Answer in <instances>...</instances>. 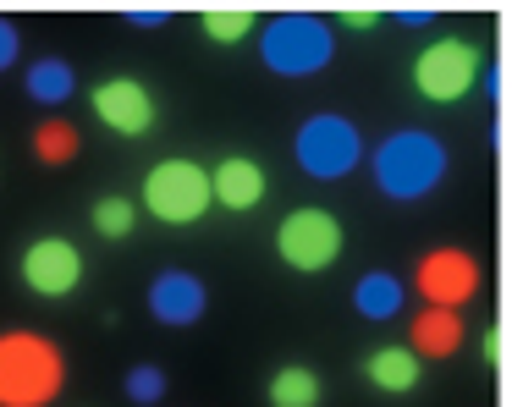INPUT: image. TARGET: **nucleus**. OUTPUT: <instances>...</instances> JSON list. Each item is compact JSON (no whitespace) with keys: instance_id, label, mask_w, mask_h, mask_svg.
I'll list each match as a JSON object with an SVG mask.
<instances>
[{"instance_id":"f257e3e1","label":"nucleus","mask_w":512,"mask_h":407,"mask_svg":"<svg viewBox=\"0 0 512 407\" xmlns=\"http://www.w3.org/2000/svg\"><path fill=\"white\" fill-rule=\"evenodd\" d=\"M67 385V358L39 330L0 336V407H50Z\"/></svg>"},{"instance_id":"f03ea898","label":"nucleus","mask_w":512,"mask_h":407,"mask_svg":"<svg viewBox=\"0 0 512 407\" xmlns=\"http://www.w3.org/2000/svg\"><path fill=\"white\" fill-rule=\"evenodd\" d=\"M369 171H375V187L386 198H397V204H419V198L435 193L441 176L452 171V154H446V143L430 138V132L402 127L369 154Z\"/></svg>"},{"instance_id":"7ed1b4c3","label":"nucleus","mask_w":512,"mask_h":407,"mask_svg":"<svg viewBox=\"0 0 512 407\" xmlns=\"http://www.w3.org/2000/svg\"><path fill=\"white\" fill-rule=\"evenodd\" d=\"M336 55V39L314 11H281L265 22V39H259V61L276 77H309L325 72Z\"/></svg>"},{"instance_id":"20e7f679","label":"nucleus","mask_w":512,"mask_h":407,"mask_svg":"<svg viewBox=\"0 0 512 407\" xmlns=\"http://www.w3.org/2000/svg\"><path fill=\"white\" fill-rule=\"evenodd\" d=\"M210 171L199 160H160L144 176V209L160 226H193L210 215Z\"/></svg>"},{"instance_id":"39448f33","label":"nucleus","mask_w":512,"mask_h":407,"mask_svg":"<svg viewBox=\"0 0 512 407\" xmlns=\"http://www.w3.org/2000/svg\"><path fill=\"white\" fill-rule=\"evenodd\" d=\"M292 154H298V165L309 176H320V182H342V176H353L358 160H364V138H358V127L347 116L320 110V116H309L298 127Z\"/></svg>"},{"instance_id":"423d86ee","label":"nucleus","mask_w":512,"mask_h":407,"mask_svg":"<svg viewBox=\"0 0 512 407\" xmlns=\"http://www.w3.org/2000/svg\"><path fill=\"white\" fill-rule=\"evenodd\" d=\"M276 253H281V264L298 270V275L331 270V264L342 259V220H336L331 209H320V204L292 209V215L281 220V231H276Z\"/></svg>"},{"instance_id":"0eeeda50","label":"nucleus","mask_w":512,"mask_h":407,"mask_svg":"<svg viewBox=\"0 0 512 407\" xmlns=\"http://www.w3.org/2000/svg\"><path fill=\"white\" fill-rule=\"evenodd\" d=\"M474 83H479V50L468 39H435L413 61V88L430 105H457Z\"/></svg>"},{"instance_id":"6e6552de","label":"nucleus","mask_w":512,"mask_h":407,"mask_svg":"<svg viewBox=\"0 0 512 407\" xmlns=\"http://www.w3.org/2000/svg\"><path fill=\"white\" fill-rule=\"evenodd\" d=\"M413 286L430 308H463L479 297V259L468 248H435L419 259Z\"/></svg>"},{"instance_id":"1a4fd4ad","label":"nucleus","mask_w":512,"mask_h":407,"mask_svg":"<svg viewBox=\"0 0 512 407\" xmlns=\"http://www.w3.org/2000/svg\"><path fill=\"white\" fill-rule=\"evenodd\" d=\"M23 286L34 297H72L78 292V281H83V253H78V242H67V237H34L23 248Z\"/></svg>"},{"instance_id":"9d476101","label":"nucleus","mask_w":512,"mask_h":407,"mask_svg":"<svg viewBox=\"0 0 512 407\" xmlns=\"http://www.w3.org/2000/svg\"><path fill=\"white\" fill-rule=\"evenodd\" d=\"M89 105L100 116V127H111L116 138H144L155 127V94L138 77H100L89 88Z\"/></svg>"},{"instance_id":"9b49d317","label":"nucleus","mask_w":512,"mask_h":407,"mask_svg":"<svg viewBox=\"0 0 512 407\" xmlns=\"http://www.w3.org/2000/svg\"><path fill=\"white\" fill-rule=\"evenodd\" d=\"M204 308H210V286L193 270H160L155 281H149V314H155L160 325L188 330L204 319Z\"/></svg>"},{"instance_id":"f8f14e48","label":"nucleus","mask_w":512,"mask_h":407,"mask_svg":"<svg viewBox=\"0 0 512 407\" xmlns=\"http://www.w3.org/2000/svg\"><path fill=\"white\" fill-rule=\"evenodd\" d=\"M265 165L254 160V154H226L221 165L210 171V198L221 209H232V215H248L254 204H265Z\"/></svg>"},{"instance_id":"ddd939ff","label":"nucleus","mask_w":512,"mask_h":407,"mask_svg":"<svg viewBox=\"0 0 512 407\" xmlns=\"http://www.w3.org/2000/svg\"><path fill=\"white\" fill-rule=\"evenodd\" d=\"M364 374H369L375 391L408 396L413 385H419V374H424V358H413V347H375V352H369V363H364Z\"/></svg>"},{"instance_id":"4468645a","label":"nucleus","mask_w":512,"mask_h":407,"mask_svg":"<svg viewBox=\"0 0 512 407\" xmlns=\"http://www.w3.org/2000/svg\"><path fill=\"white\" fill-rule=\"evenodd\" d=\"M463 347V314L457 308H424L413 319V358H452Z\"/></svg>"},{"instance_id":"2eb2a0df","label":"nucleus","mask_w":512,"mask_h":407,"mask_svg":"<svg viewBox=\"0 0 512 407\" xmlns=\"http://www.w3.org/2000/svg\"><path fill=\"white\" fill-rule=\"evenodd\" d=\"M325 385L320 374L309 369V363H281L276 374L265 380V402L270 407H320Z\"/></svg>"},{"instance_id":"dca6fc26","label":"nucleus","mask_w":512,"mask_h":407,"mask_svg":"<svg viewBox=\"0 0 512 407\" xmlns=\"http://www.w3.org/2000/svg\"><path fill=\"white\" fill-rule=\"evenodd\" d=\"M23 88H28L34 105H67L72 88H78V72H72V61H61V55H39V61L28 66Z\"/></svg>"},{"instance_id":"f3484780","label":"nucleus","mask_w":512,"mask_h":407,"mask_svg":"<svg viewBox=\"0 0 512 407\" xmlns=\"http://www.w3.org/2000/svg\"><path fill=\"white\" fill-rule=\"evenodd\" d=\"M402 303H408V292H402L397 275H386V270L358 275V286H353V308H358L364 319H397V314H402Z\"/></svg>"},{"instance_id":"a211bd4d","label":"nucleus","mask_w":512,"mask_h":407,"mask_svg":"<svg viewBox=\"0 0 512 407\" xmlns=\"http://www.w3.org/2000/svg\"><path fill=\"white\" fill-rule=\"evenodd\" d=\"M78 149H83V132L72 127V121H61V116L39 121V132H34V154H39L45 165H72V160H78Z\"/></svg>"},{"instance_id":"6ab92c4d","label":"nucleus","mask_w":512,"mask_h":407,"mask_svg":"<svg viewBox=\"0 0 512 407\" xmlns=\"http://www.w3.org/2000/svg\"><path fill=\"white\" fill-rule=\"evenodd\" d=\"M254 22H259V11H254V6H204V11H199L204 39H215V44H237V39H248V33H254Z\"/></svg>"},{"instance_id":"aec40b11","label":"nucleus","mask_w":512,"mask_h":407,"mask_svg":"<svg viewBox=\"0 0 512 407\" xmlns=\"http://www.w3.org/2000/svg\"><path fill=\"white\" fill-rule=\"evenodd\" d=\"M89 226L100 231L105 242H122L127 231L138 226V209H133V198H122V193H105V198H94V204H89Z\"/></svg>"},{"instance_id":"412c9836","label":"nucleus","mask_w":512,"mask_h":407,"mask_svg":"<svg viewBox=\"0 0 512 407\" xmlns=\"http://www.w3.org/2000/svg\"><path fill=\"white\" fill-rule=\"evenodd\" d=\"M122 391H127L133 407H160L166 402V369H160V363H133L127 380H122Z\"/></svg>"},{"instance_id":"4be33fe9","label":"nucleus","mask_w":512,"mask_h":407,"mask_svg":"<svg viewBox=\"0 0 512 407\" xmlns=\"http://www.w3.org/2000/svg\"><path fill=\"white\" fill-rule=\"evenodd\" d=\"M479 358L485 363H507V325H490L485 341H479Z\"/></svg>"},{"instance_id":"5701e85b","label":"nucleus","mask_w":512,"mask_h":407,"mask_svg":"<svg viewBox=\"0 0 512 407\" xmlns=\"http://www.w3.org/2000/svg\"><path fill=\"white\" fill-rule=\"evenodd\" d=\"M17 50H23V33H17V22H6L0 17V72L17 61Z\"/></svg>"},{"instance_id":"b1692460","label":"nucleus","mask_w":512,"mask_h":407,"mask_svg":"<svg viewBox=\"0 0 512 407\" xmlns=\"http://www.w3.org/2000/svg\"><path fill=\"white\" fill-rule=\"evenodd\" d=\"M122 17L133 22V28H160V22L171 17V6H127Z\"/></svg>"},{"instance_id":"393cba45","label":"nucleus","mask_w":512,"mask_h":407,"mask_svg":"<svg viewBox=\"0 0 512 407\" xmlns=\"http://www.w3.org/2000/svg\"><path fill=\"white\" fill-rule=\"evenodd\" d=\"M342 22H347V28H375V22H380V6H347Z\"/></svg>"},{"instance_id":"a878e982","label":"nucleus","mask_w":512,"mask_h":407,"mask_svg":"<svg viewBox=\"0 0 512 407\" xmlns=\"http://www.w3.org/2000/svg\"><path fill=\"white\" fill-rule=\"evenodd\" d=\"M397 17L408 22V28H419V22H430V17H435V6H397Z\"/></svg>"}]
</instances>
